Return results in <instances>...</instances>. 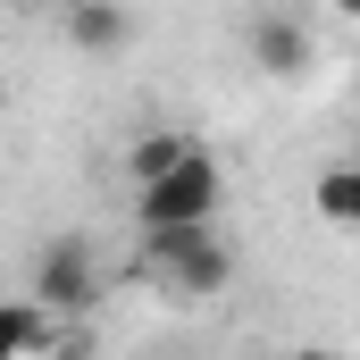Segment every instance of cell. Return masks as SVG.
Instances as JSON below:
<instances>
[{
  "label": "cell",
  "instance_id": "cell-1",
  "mask_svg": "<svg viewBox=\"0 0 360 360\" xmlns=\"http://www.w3.org/2000/svg\"><path fill=\"white\" fill-rule=\"evenodd\" d=\"M143 269L160 276L168 293H226L235 285V252L218 243V218L210 226H143Z\"/></svg>",
  "mask_w": 360,
  "mask_h": 360
},
{
  "label": "cell",
  "instance_id": "cell-2",
  "mask_svg": "<svg viewBox=\"0 0 360 360\" xmlns=\"http://www.w3.org/2000/svg\"><path fill=\"white\" fill-rule=\"evenodd\" d=\"M218 201H226V176H218V160L193 143L168 176L134 184V226H210Z\"/></svg>",
  "mask_w": 360,
  "mask_h": 360
},
{
  "label": "cell",
  "instance_id": "cell-3",
  "mask_svg": "<svg viewBox=\"0 0 360 360\" xmlns=\"http://www.w3.org/2000/svg\"><path fill=\"white\" fill-rule=\"evenodd\" d=\"M34 302H42V310H92V302H101L92 243H76V235L42 243V260H34Z\"/></svg>",
  "mask_w": 360,
  "mask_h": 360
},
{
  "label": "cell",
  "instance_id": "cell-4",
  "mask_svg": "<svg viewBox=\"0 0 360 360\" xmlns=\"http://www.w3.org/2000/svg\"><path fill=\"white\" fill-rule=\"evenodd\" d=\"M243 51H252V68L260 76H276V84H293V76H310V25L302 17H285V8H260L252 17V34H243Z\"/></svg>",
  "mask_w": 360,
  "mask_h": 360
},
{
  "label": "cell",
  "instance_id": "cell-5",
  "mask_svg": "<svg viewBox=\"0 0 360 360\" xmlns=\"http://www.w3.org/2000/svg\"><path fill=\"white\" fill-rule=\"evenodd\" d=\"M68 42H76L84 59H117V51L134 42V17H126L117 0H68Z\"/></svg>",
  "mask_w": 360,
  "mask_h": 360
},
{
  "label": "cell",
  "instance_id": "cell-6",
  "mask_svg": "<svg viewBox=\"0 0 360 360\" xmlns=\"http://www.w3.org/2000/svg\"><path fill=\"white\" fill-rule=\"evenodd\" d=\"M59 344V319L25 293V302H0V360H17V352H51Z\"/></svg>",
  "mask_w": 360,
  "mask_h": 360
},
{
  "label": "cell",
  "instance_id": "cell-7",
  "mask_svg": "<svg viewBox=\"0 0 360 360\" xmlns=\"http://www.w3.org/2000/svg\"><path fill=\"white\" fill-rule=\"evenodd\" d=\"M310 210H319L327 226H352V235H360V160L319 168V184H310Z\"/></svg>",
  "mask_w": 360,
  "mask_h": 360
},
{
  "label": "cell",
  "instance_id": "cell-8",
  "mask_svg": "<svg viewBox=\"0 0 360 360\" xmlns=\"http://www.w3.org/2000/svg\"><path fill=\"white\" fill-rule=\"evenodd\" d=\"M184 151H193V134H184V126H151V134H134V143H126V184L168 176Z\"/></svg>",
  "mask_w": 360,
  "mask_h": 360
},
{
  "label": "cell",
  "instance_id": "cell-9",
  "mask_svg": "<svg viewBox=\"0 0 360 360\" xmlns=\"http://www.w3.org/2000/svg\"><path fill=\"white\" fill-rule=\"evenodd\" d=\"M327 8H335V17H344V25H360V0H327Z\"/></svg>",
  "mask_w": 360,
  "mask_h": 360
},
{
  "label": "cell",
  "instance_id": "cell-10",
  "mask_svg": "<svg viewBox=\"0 0 360 360\" xmlns=\"http://www.w3.org/2000/svg\"><path fill=\"white\" fill-rule=\"evenodd\" d=\"M34 8H42V0H34Z\"/></svg>",
  "mask_w": 360,
  "mask_h": 360
}]
</instances>
